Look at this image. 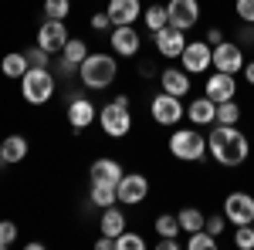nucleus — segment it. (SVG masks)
<instances>
[{
    "label": "nucleus",
    "instance_id": "393cba45",
    "mask_svg": "<svg viewBox=\"0 0 254 250\" xmlns=\"http://www.w3.org/2000/svg\"><path fill=\"white\" fill-rule=\"evenodd\" d=\"M176 220H180V230H187V233L203 230V223H207V216L196 210V206H183V210L176 213Z\"/></svg>",
    "mask_w": 254,
    "mask_h": 250
},
{
    "label": "nucleus",
    "instance_id": "1a4fd4ad",
    "mask_svg": "<svg viewBox=\"0 0 254 250\" xmlns=\"http://www.w3.org/2000/svg\"><path fill=\"white\" fill-rule=\"evenodd\" d=\"M244 48L237 41H220L214 48V71H227V75H237L244 71Z\"/></svg>",
    "mask_w": 254,
    "mask_h": 250
},
{
    "label": "nucleus",
    "instance_id": "0eeeda50",
    "mask_svg": "<svg viewBox=\"0 0 254 250\" xmlns=\"http://www.w3.org/2000/svg\"><path fill=\"white\" fill-rule=\"evenodd\" d=\"M180 64H183V71H190V75H203V71L214 68V48H210L207 41H187V48H183V54H180Z\"/></svg>",
    "mask_w": 254,
    "mask_h": 250
},
{
    "label": "nucleus",
    "instance_id": "b1692460",
    "mask_svg": "<svg viewBox=\"0 0 254 250\" xmlns=\"http://www.w3.org/2000/svg\"><path fill=\"white\" fill-rule=\"evenodd\" d=\"M92 203H95L98 210H105V206L119 203L116 183H105V179H92Z\"/></svg>",
    "mask_w": 254,
    "mask_h": 250
},
{
    "label": "nucleus",
    "instance_id": "5701e85b",
    "mask_svg": "<svg viewBox=\"0 0 254 250\" xmlns=\"http://www.w3.org/2000/svg\"><path fill=\"white\" fill-rule=\"evenodd\" d=\"M27 54L24 51H10V54H3V61H0V71H3V78H24L27 75Z\"/></svg>",
    "mask_w": 254,
    "mask_h": 250
},
{
    "label": "nucleus",
    "instance_id": "6ab92c4d",
    "mask_svg": "<svg viewBox=\"0 0 254 250\" xmlns=\"http://www.w3.org/2000/svg\"><path fill=\"white\" fill-rule=\"evenodd\" d=\"M105 10H109L112 24H136L142 17V3L139 0H109Z\"/></svg>",
    "mask_w": 254,
    "mask_h": 250
},
{
    "label": "nucleus",
    "instance_id": "f03ea898",
    "mask_svg": "<svg viewBox=\"0 0 254 250\" xmlns=\"http://www.w3.org/2000/svg\"><path fill=\"white\" fill-rule=\"evenodd\" d=\"M116 75H119L116 54H88V58L78 64L81 85H85V88H92V92H105V88H112Z\"/></svg>",
    "mask_w": 254,
    "mask_h": 250
},
{
    "label": "nucleus",
    "instance_id": "c03bdc74",
    "mask_svg": "<svg viewBox=\"0 0 254 250\" xmlns=\"http://www.w3.org/2000/svg\"><path fill=\"white\" fill-rule=\"evenodd\" d=\"M153 75H156V68H153L149 61H142V64H139V78H153Z\"/></svg>",
    "mask_w": 254,
    "mask_h": 250
},
{
    "label": "nucleus",
    "instance_id": "cd10ccee",
    "mask_svg": "<svg viewBox=\"0 0 254 250\" xmlns=\"http://www.w3.org/2000/svg\"><path fill=\"white\" fill-rule=\"evenodd\" d=\"M61 58L71 61V64H81V61L88 58V48H85V41H81V38H68L64 51H61Z\"/></svg>",
    "mask_w": 254,
    "mask_h": 250
},
{
    "label": "nucleus",
    "instance_id": "e433bc0d",
    "mask_svg": "<svg viewBox=\"0 0 254 250\" xmlns=\"http://www.w3.org/2000/svg\"><path fill=\"white\" fill-rule=\"evenodd\" d=\"M116 24H112V17H109V10H98V14H92V31H112Z\"/></svg>",
    "mask_w": 254,
    "mask_h": 250
},
{
    "label": "nucleus",
    "instance_id": "aec40b11",
    "mask_svg": "<svg viewBox=\"0 0 254 250\" xmlns=\"http://www.w3.org/2000/svg\"><path fill=\"white\" fill-rule=\"evenodd\" d=\"M24 155H27V139L24 135H7L0 142V162L3 166H17V162H24Z\"/></svg>",
    "mask_w": 254,
    "mask_h": 250
},
{
    "label": "nucleus",
    "instance_id": "79ce46f5",
    "mask_svg": "<svg viewBox=\"0 0 254 250\" xmlns=\"http://www.w3.org/2000/svg\"><path fill=\"white\" fill-rule=\"evenodd\" d=\"M156 247L159 250H180V240H176V237H159Z\"/></svg>",
    "mask_w": 254,
    "mask_h": 250
},
{
    "label": "nucleus",
    "instance_id": "a19ab883",
    "mask_svg": "<svg viewBox=\"0 0 254 250\" xmlns=\"http://www.w3.org/2000/svg\"><path fill=\"white\" fill-rule=\"evenodd\" d=\"M220 41H224V31H220V27H210V31H207V44H210V48H217Z\"/></svg>",
    "mask_w": 254,
    "mask_h": 250
},
{
    "label": "nucleus",
    "instance_id": "c85d7f7f",
    "mask_svg": "<svg viewBox=\"0 0 254 250\" xmlns=\"http://www.w3.org/2000/svg\"><path fill=\"white\" fill-rule=\"evenodd\" d=\"M187 247H190V250H217V237H214V233H207V230H196V233H190Z\"/></svg>",
    "mask_w": 254,
    "mask_h": 250
},
{
    "label": "nucleus",
    "instance_id": "a878e982",
    "mask_svg": "<svg viewBox=\"0 0 254 250\" xmlns=\"http://www.w3.org/2000/svg\"><path fill=\"white\" fill-rule=\"evenodd\" d=\"M142 17H146V31H153V34H156L159 27H166V24H170L166 3H149V7L142 10Z\"/></svg>",
    "mask_w": 254,
    "mask_h": 250
},
{
    "label": "nucleus",
    "instance_id": "58836bf2",
    "mask_svg": "<svg viewBox=\"0 0 254 250\" xmlns=\"http://www.w3.org/2000/svg\"><path fill=\"white\" fill-rule=\"evenodd\" d=\"M237 44H241V48H244V44H254V24H244V27H241V31H237Z\"/></svg>",
    "mask_w": 254,
    "mask_h": 250
},
{
    "label": "nucleus",
    "instance_id": "37998d69",
    "mask_svg": "<svg viewBox=\"0 0 254 250\" xmlns=\"http://www.w3.org/2000/svg\"><path fill=\"white\" fill-rule=\"evenodd\" d=\"M95 250H116V240L102 233V237H98V240H95Z\"/></svg>",
    "mask_w": 254,
    "mask_h": 250
},
{
    "label": "nucleus",
    "instance_id": "423d86ee",
    "mask_svg": "<svg viewBox=\"0 0 254 250\" xmlns=\"http://www.w3.org/2000/svg\"><path fill=\"white\" fill-rule=\"evenodd\" d=\"M149 115H153V122H156V125L173 129L176 122H183V118H187V108H183V101H180L176 95L159 92V95H153V101H149Z\"/></svg>",
    "mask_w": 254,
    "mask_h": 250
},
{
    "label": "nucleus",
    "instance_id": "9b49d317",
    "mask_svg": "<svg viewBox=\"0 0 254 250\" xmlns=\"http://www.w3.org/2000/svg\"><path fill=\"white\" fill-rule=\"evenodd\" d=\"M116 193H119V203L136 206V203H142V200L149 196V179H146L142 173H122Z\"/></svg>",
    "mask_w": 254,
    "mask_h": 250
},
{
    "label": "nucleus",
    "instance_id": "39448f33",
    "mask_svg": "<svg viewBox=\"0 0 254 250\" xmlns=\"http://www.w3.org/2000/svg\"><path fill=\"white\" fill-rule=\"evenodd\" d=\"M166 146L180 162H200L207 155V139L200 135V129H173Z\"/></svg>",
    "mask_w": 254,
    "mask_h": 250
},
{
    "label": "nucleus",
    "instance_id": "412c9836",
    "mask_svg": "<svg viewBox=\"0 0 254 250\" xmlns=\"http://www.w3.org/2000/svg\"><path fill=\"white\" fill-rule=\"evenodd\" d=\"M98 227H102V233H105V237H112V240H116L119 233L129 230V227H126V213L119 210V203H112V206H105V210H102Z\"/></svg>",
    "mask_w": 254,
    "mask_h": 250
},
{
    "label": "nucleus",
    "instance_id": "f704fd0d",
    "mask_svg": "<svg viewBox=\"0 0 254 250\" xmlns=\"http://www.w3.org/2000/svg\"><path fill=\"white\" fill-rule=\"evenodd\" d=\"M17 240V223H10V220H0V250H7L10 244Z\"/></svg>",
    "mask_w": 254,
    "mask_h": 250
},
{
    "label": "nucleus",
    "instance_id": "4be33fe9",
    "mask_svg": "<svg viewBox=\"0 0 254 250\" xmlns=\"http://www.w3.org/2000/svg\"><path fill=\"white\" fill-rule=\"evenodd\" d=\"M92 179H105V183H116L119 186V179H122V166H119L116 159H109V155H102V159H95L92 162Z\"/></svg>",
    "mask_w": 254,
    "mask_h": 250
},
{
    "label": "nucleus",
    "instance_id": "f257e3e1",
    "mask_svg": "<svg viewBox=\"0 0 254 250\" xmlns=\"http://www.w3.org/2000/svg\"><path fill=\"white\" fill-rule=\"evenodd\" d=\"M207 152L214 155L220 166H241L251 152V146H248V135L237 125H214L210 135H207Z\"/></svg>",
    "mask_w": 254,
    "mask_h": 250
},
{
    "label": "nucleus",
    "instance_id": "20e7f679",
    "mask_svg": "<svg viewBox=\"0 0 254 250\" xmlns=\"http://www.w3.org/2000/svg\"><path fill=\"white\" fill-rule=\"evenodd\" d=\"M55 75L48 68H27V75L20 78V95L27 105H48L55 95Z\"/></svg>",
    "mask_w": 254,
    "mask_h": 250
},
{
    "label": "nucleus",
    "instance_id": "6e6552de",
    "mask_svg": "<svg viewBox=\"0 0 254 250\" xmlns=\"http://www.w3.org/2000/svg\"><path fill=\"white\" fill-rule=\"evenodd\" d=\"M109 44H112V51L119 58H136L139 48H142V38H139L136 24H116L109 31Z\"/></svg>",
    "mask_w": 254,
    "mask_h": 250
},
{
    "label": "nucleus",
    "instance_id": "2eb2a0df",
    "mask_svg": "<svg viewBox=\"0 0 254 250\" xmlns=\"http://www.w3.org/2000/svg\"><path fill=\"white\" fill-rule=\"evenodd\" d=\"M166 14H170V24L173 27L190 31V27H196V20H200V3L196 0H170L166 3Z\"/></svg>",
    "mask_w": 254,
    "mask_h": 250
},
{
    "label": "nucleus",
    "instance_id": "72a5a7b5",
    "mask_svg": "<svg viewBox=\"0 0 254 250\" xmlns=\"http://www.w3.org/2000/svg\"><path fill=\"white\" fill-rule=\"evenodd\" d=\"M24 54H27V64H31V68H48V64H51V54H48L41 44L38 48H27Z\"/></svg>",
    "mask_w": 254,
    "mask_h": 250
},
{
    "label": "nucleus",
    "instance_id": "c756f323",
    "mask_svg": "<svg viewBox=\"0 0 254 250\" xmlns=\"http://www.w3.org/2000/svg\"><path fill=\"white\" fill-rule=\"evenodd\" d=\"M156 233L159 237H176V233H180V220H176L173 213H159L156 216Z\"/></svg>",
    "mask_w": 254,
    "mask_h": 250
},
{
    "label": "nucleus",
    "instance_id": "de8ad7c7",
    "mask_svg": "<svg viewBox=\"0 0 254 250\" xmlns=\"http://www.w3.org/2000/svg\"><path fill=\"white\" fill-rule=\"evenodd\" d=\"M0 166H3V162H0Z\"/></svg>",
    "mask_w": 254,
    "mask_h": 250
},
{
    "label": "nucleus",
    "instance_id": "ddd939ff",
    "mask_svg": "<svg viewBox=\"0 0 254 250\" xmlns=\"http://www.w3.org/2000/svg\"><path fill=\"white\" fill-rule=\"evenodd\" d=\"M68 38H71V34H68L64 20H51V17H48L38 27V44L48 51V54H61V51H64V44H68Z\"/></svg>",
    "mask_w": 254,
    "mask_h": 250
},
{
    "label": "nucleus",
    "instance_id": "ea45409f",
    "mask_svg": "<svg viewBox=\"0 0 254 250\" xmlns=\"http://www.w3.org/2000/svg\"><path fill=\"white\" fill-rule=\"evenodd\" d=\"M58 75H61V78L78 75V64H71V61H64V58H61V61H58Z\"/></svg>",
    "mask_w": 254,
    "mask_h": 250
},
{
    "label": "nucleus",
    "instance_id": "a18cd8bd",
    "mask_svg": "<svg viewBox=\"0 0 254 250\" xmlns=\"http://www.w3.org/2000/svg\"><path fill=\"white\" fill-rule=\"evenodd\" d=\"M244 78H248V85L254 88V58H251V61H244Z\"/></svg>",
    "mask_w": 254,
    "mask_h": 250
},
{
    "label": "nucleus",
    "instance_id": "2f4dec72",
    "mask_svg": "<svg viewBox=\"0 0 254 250\" xmlns=\"http://www.w3.org/2000/svg\"><path fill=\"white\" fill-rule=\"evenodd\" d=\"M116 250H146V240L139 237V233H119L116 237Z\"/></svg>",
    "mask_w": 254,
    "mask_h": 250
},
{
    "label": "nucleus",
    "instance_id": "7ed1b4c3",
    "mask_svg": "<svg viewBox=\"0 0 254 250\" xmlns=\"http://www.w3.org/2000/svg\"><path fill=\"white\" fill-rule=\"evenodd\" d=\"M98 125H102V132L112 135V139H122V135L132 132V112H129V98L119 95L116 101H109L105 108H98Z\"/></svg>",
    "mask_w": 254,
    "mask_h": 250
},
{
    "label": "nucleus",
    "instance_id": "bb28decb",
    "mask_svg": "<svg viewBox=\"0 0 254 250\" xmlns=\"http://www.w3.org/2000/svg\"><path fill=\"white\" fill-rule=\"evenodd\" d=\"M241 122V105H237L234 98L231 101H220L217 105V122L214 125H237Z\"/></svg>",
    "mask_w": 254,
    "mask_h": 250
},
{
    "label": "nucleus",
    "instance_id": "f8f14e48",
    "mask_svg": "<svg viewBox=\"0 0 254 250\" xmlns=\"http://www.w3.org/2000/svg\"><path fill=\"white\" fill-rule=\"evenodd\" d=\"M224 216L234 223V227H244V223H251L254 220V196L251 193H227V200H224Z\"/></svg>",
    "mask_w": 254,
    "mask_h": 250
},
{
    "label": "nucleus",
    "instance_id": "dca6fc26",
    "mask_svg": "<svg viewBox=\"0 0 254 250\" xmlns=\"http://www.w3.org/2000/svg\"><path fill=\"white\" fill-rule=\"evenodd\" d=\"M234 92H237V81H234V75H227V71H214V75L207 78V85H203V95L210 98V101H231L234 98Z\"/></svg>",
    "mask_w": 254,
    "mask_h": 250
},
{
    "label": "nucleus",
    "instance_id": "a211bd4d",
    "mask_svg": "<svg viewBox=\"0 0 254 250\" xmlns=\"http://www.w3.org/2000/svg\"><path fill=\"white\" fill-rule=\"evenodd\" d=\"M159 85H163V92L183 98L190 92V71H183V68H163L159 71Z\"/></svg>",
    "mask_w": 254,
    "mask_h": 250
},
{
    "label": "nucleus",
    "instance_id": "f3484780",
    "mask_svg": "<svg viewBox=\"0 0 254 250\" xmlns=\"http://www.w3.org/2000/svg\"><path fill=\"white\" fill-rule=\"evenodd\" d=\"M187 118L193 122L196 129H203V125H214L217 122V101H210V98H193L190 105H187Z\"/></svg>",
    "mask_w": 254,
    "mask_h": 250
},
{
    "label": "nucleus",
    "instance_id": "7c9ffc66",
    "mask_svg": "<svg viewBox=\"0 0 254 250\" xmlns=\"http://www.w3.org/2000/svg\"><path fill=\"white\" fill-rule=\"evenodd\" d=\"M71 10V0H44V14L51 20H64Z\"/></svg>",
    "mask_w": 254,
    "mask_h": 250
},
{
    "label": "nucleus",
    "instance_id": "c9c22d12",
    "mask_svg": "<svg viewBox=\"0 0 254 250\" xmlns=\"http://www.w3.org/2000/svg\"><path fill=\"white\" fill-rule=\"evenodd\" d=\"M234 10L241 24H254V0H234Z\"/></svg>",
    "mask_w": 254,
    "mask_h": 250
},
{
    "label": "nucleus",
    "instance_id": "4c0bfd02",
    "mask_svg": "<svg viewBox=\"0 0 254 250\" xmlns=\"http://www.w3.org/2000/svg\"><path fill=\"white\" fill-rule=\"evenodd\" d=\"M224 223H227V216H224V213H217V216H207L203 230H207V233H214V237H220V233H224Z\"/></svg>",
    "mask_w": 254,
    "mask_h": 250
},
{
    "label": "nucleus",
    "instance_id": "9d476101",
    "mask_svg": "<svg viewBox=\"0 0 254 250\" xmlns=\"http://www.w3.org/2000/svg\"><path fill=\"white\" fill-rule=\"evenodd\" d=\"M153 44H156V51L163 54V58L180 61L183 48H187V31H180V27H173V24H166V27H159L156 34H153Z\"/></svg>",
    "mask_w": 254,
    "mask_h": 250
},
{
    "label": "nucleus",
    "instance_id": "49530a36",
    "mask_svg": "<svg viewBox=\"0 0 254 250\" xmlns=\"http://www.w3.org/2000/svg\"><path fill=\"white\" fill-rule=\"evenodd\" d=\"M251 227H254V220H251Z\"/></svg>",
    "mask_w": 254,
    "mask_h": 250
},
{
    "label": "nucleus",
    "instance_id": "4468645a",
    "mask_svg": "<svg viewBox=\"0 0 254 250\" xmlns=\"http://www.w3.org/2000/svg\"><path fill=\"white\" fill-rule=\"evenodd\" d=\"M64 118L71 122V129H75V132H85V129L92 125V122H98V108L92 105V98H85V95H71Z\"/></svg>",
    "mask_w": 254,
    "mask_h": 250
},
{
    "label": "nucleus",
    "instance_id": "473e14b6",
    "mask_svg": "<svg viewBox=\"0 0 254 250\" xmlns=\"http://www.w3.org/2000/svg\"><path fill=\"white\" fill-rule=\"evenodd\" d=\"M234 247H237V250H254V227H251V223L237 227V233H234Z\"/></svg>",
    "mask_w": 254,
    "mask_h": 250
}]
</instances>
